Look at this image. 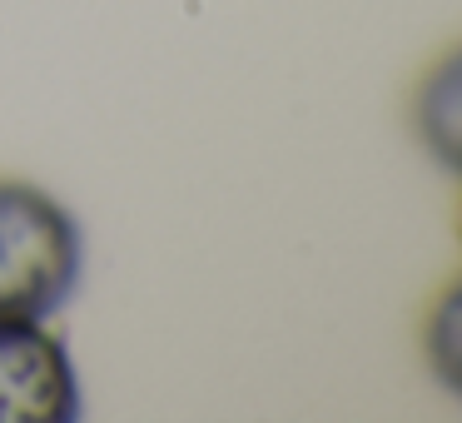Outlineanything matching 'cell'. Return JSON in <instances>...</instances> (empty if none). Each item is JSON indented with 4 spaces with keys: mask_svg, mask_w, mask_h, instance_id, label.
I'll return each mask as SVG.
<instances>
[{
    "mask_svg": "<svg viewBox=\"0 0 462 423\" xmlns=\"http://www.w3.org/2000/svg\"><path fill=\"white\" fill-rule=\"evenodd\" d=\"M85 240L45 190L0 180V319H51L75 294Z\"/></svg>",
    "mask_w": 462,
    "mask_h": 423,
    "instance_id": "cell-1",
    "label": "cell"
},
{
    "mask_svg": "<svg viewBox=\"0 0 462 423\" xmlns=\"http://www.w3.org/2000/svg\"><path fill=\"white\" fill-rule=\"evenodd\" d=\"M80 418V379L70 349L45 319H0V423Z\"/></svg>",
    "mask_w": 462,
    "mask_h": 423,
    "instance_id": "cell-2",
    "label": "cell"
},
{
    "mask_svg": "<svg viewBox=\"0 0 462 423\" xmlns=\"http://www.w3.org/2000/svg\"><path fill=\"white\" fill-rule=\"evenodd\" d=\"M412 125H418V140L428 145L432 160L462 174V45L442 55L428 70V80L418 85Z\"/></svg>",
    "mask_w": 462,
    "mask_h": 423,
    "instance_id": "cell-3",
    "label": "cell"
},
{
    "mask_svg": "<svg viewBox=\"0 0 462 423\" xmlns=\"http://www.w3.org/2000/svg\"><path fill=\"white\" fill-rule=\"evenodd\" d=\"M422 349H428V369L438 373V383L462 399V284H452L438 299L428 334H422Z\"/></svg>",
    "mask_w": 462,
    "mask_h": 423,
    "instance_id": "cell-4",
    "label": "cell"
},
{
    "mask_svg": "<svg viewBox=\"0 0 462 423\" xmlns=\"http://www.w3.org/2000/svg\"><path fill=\"white\" fill-rule=\"evenodd\" d=\"M457 230H462V214H457Z\"/></svg>",
    "mask_w": 462,
    "mask_h": 423,
    "instance_id": "cell-5",
    "label": "cell"
}]
</instances>
